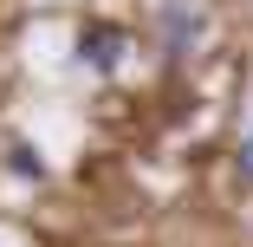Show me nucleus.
<instances>
[{
  "label": "nucleus",
  "instance_id": "obj_1",
  "mask_svg": "<svg viewBox=\"0 0 253 247\" xmlns=\"http://www.w3.org/2000/svg\"><path fill=\"white\" fill-rule=\"evenodd\" d=\"M124 52H130V33H124V26H111V20H91V26L78 33V59H84L91 72H117V65H124Z\"/></svg>",
  "mask_w": 253,
  "mask_h": 247
},
{
  "label": "nucleus",
  "instance_id": "obj_4",
  "mask_svg": "<svg viewBox=\"0 0 253 247\" xmlns=\"http://www.w3.org/2000/svg\"><path fill=\"white\" fill-rule=\"evenodd\" d=\"M234 169H240V182H253V137H240V150H234Z\"/></svg>",
  "mask_w": 253,
  "mask_h": 247
},
{
  "label": "nucleus",
  "instance_id": "obj_2",
  "mask_svg": "<svg viewBox=\"0 0 253 247\" xmlns=\"http://www.w3.org/2000/svg\"><path fill=\"white\" fill-rule=\"evenodd\" d=\"M195 33H201V7H195V0H169V7H163V52L182 59L195 46Z\"/></svg>",
  "mask_w": 253,
  "mask_h": 247
},
{
  "label": "nucleus",
  "instance_id": "obj_3",
  "mask_svg": "<svg viewBox=\"0 0 253 247\" xmlns=\"http://www.w3.org/2000/svg\"><path fill=\"white\" fill-rule=\"evenodd\" d=\"M7 163H13V176H26V182H39V176H45V163H39V150H33V143H13V150H7Z\"/></svg>",
  "mask_w": 253,
  "mask_h": 247
}]
</instances>
